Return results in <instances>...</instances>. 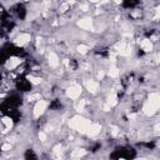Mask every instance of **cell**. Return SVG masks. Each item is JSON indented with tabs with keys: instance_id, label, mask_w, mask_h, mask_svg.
<instances>
[{
	"instance_id": "obj_1",
	"label": "cell",
	"mask_w": 160,
	"mask_h": 160,
	"mask_svg": "<svg viewBox=\"0 0 160 160\" xmlns=\"http://www.w3.org/2000/svg\"><path fill=\"white\" fill-rule=\"evenodd\" d=\"M110 156L114 159H130L135 156V150L130 146H121L114 150V152Z\"/></svg>"
},
{
	"instance_id": "obj_2",
	"label": "cell",
	"mask_w": 160,
	"mask_h": 160,
	"mask_svg": "<svg viewBox=\"0 0 160 160\" xmlns=\"http://www.w3.org/2000/svg\"><path fill=\"white\" fill-rule=\"evenodd\" d=\"M15 88L18 91L25 92L31 90V82L25 78V75H19L15 80Z\"/></svg>"
},
{
	"instance_id": "obj_3",
	"label": "cell",
	"mask_w": 160,
	"mask_h": 160,
	"mask_svg": "<svg viewBox=\"0 0 160 160\" xmlns=\"http://www.w3.org/2000/svg\"><path fill=\"white\" fill-rule=\"evenodd\" d=\"M10 14H12L15 18H18V19H24L25 18V15H26V10H25V6L22 5V4H16V5H14L11 9H10V11H9Z\"/></svg>"
},
{
	"instance_id": "obj_4",
	"label": "cell",
	"mask_w": 160,
	"mask_h": 160,
	"mask_svg": "<svg viewBox=\"0 0 160 160\" xmlns=\"http://www.w3.org/2000/svg\"><path fill=\"white\" fill-rule=\"evenodd\" d=\"M140 0H122V6L125 9H135L139 5Z\"/></svg>"
},
{
	"instance_id": "obj_5",
	"label": "cell",
	"mask_w": 160,
	"mask_h": 160,
	"mask_svg": "<svg viewBox=\"0 0 160 160\" xmlns=\"http://www.w3.org/2000/svg\"><path fill=\"white\" fill-rule=\"evenodd\" d=\"M50 108H51V109H54V110H58V109H60V108H61V104H60V101H59V100H54V101L50 104Z\"/></svg>"
},
{
	"instance_id": "obj_6",
	"label": "cell",
	"mask_w": 160,
	"mask_h": 160,
	"mask_svg": "<svg viewBox=\"0 0 160 160\" xmlns=\"http://www.w3.org/2000/svg\"><path fill=\"white\" fill-rule=\"evenodd\" d=\"M69 65H70V69H72V70L78 69V62H76V60H75V59H71V60H70V62H69Z\"/></svg>"
},
{
	"instance_id": "obj_7",
	"label": "cell",
	"mask_w": 160,
	"mask_h": 160,
	"mask_svg": "<svg viewBox=\"0 0 160 160\" xmlns=\"http://www.w3.org/2000/svg\"><path fill=\"white\" fill-rule=\"evenodd\" d=\"M25 158H26V159H30V158H31V159H35V158H36V155H35L31 150H28V151H26V154H25Z\"/></svg>"
}]
</instances>
